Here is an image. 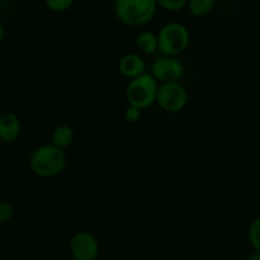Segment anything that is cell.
<instances>
[{
    "label": "cell",
    "instance_id": "10",
    "mask_svg": "<svg viewBox=\"0 0 260 260\" xmlns=\"http://www.w3.org/2000/svg\"><path fill=\"white\" fill-rule=\"evenodd\" d=\"M76 139V134L71 125L61 124L57 125L51 133V144L56 146L60 149H67L73 144Z\"/></svg>",
    "mask_w": 260,
    "mask_h": 260
},
{
    "label": "cell",
    "instance_id": "9",
    "mask_svg": "<svg viewBox=\"0 0 260 260\" xmlns=\"http://www.w3.org/2000/svg\"><path fill=\"white\" fill-rule=\"evenodd\" d=\"M22 132L21 119L12 111L0 115V141L3 143H14Z\"/></svg>",
    "mask_w": 260,
    "mask_h": 260
},
{
    "label": "cell",
    "instance_id": "11",
    "mask_svg": "<svg viewBox=\"0 0 260 260\" xmlns=\"http://www.w3.org/2000/svg\"><path fill=\"white\" fill-rule=\"evenodd\" d=\"M136 47L141 54L152 55L158 51V39L157 34L148 31H141L136 37Z\"/></svg>",
    "mask_w": 260,
    "mask_h": 260
},
{
    "label": "cell",
    "instance_id": "13",
    "mask_svg": "<svg viewBox=\"0 0 260 260\" xmlns=\"http://www.w3.org/2000/svg\"><path fill=\"white\" fill-rule=\"evenodd\" d=\"M247 237L252 250L260 252V216L251 221L247 231Z\"/></svg>",
    "mask_w": 260,
    "mask_h": 260
},
{
    "label": "cell",
    "instance_id": "3",
    "mask_svg": "<svg viewBox=\"0 0 260 260\" xmlns=\"http://www.w3.org/2000/svg\"><path fill=\"white\" fill-rule=\"evenodd\" d=\"M158 51L166 56L177 57L184 54L190 45V31L181 22H169L157 34Z\"/></svg>",
    "mask_w": 260,
    "mask_h": 260
},
{
    "label": "cell",
    "instance_id": "2",
    "mask_svg": "<svg viewBox=\"0 0 260 260\" xmlns=\"http://www.w3.org/2000/svg\"><path fill=\"white\" fill-rule=\"evenodd\" d=\"M156 0H114V14L120 23L127 27H143L157 13Z\"/></svg>",
    "mask_w": 260,
    "mask_h": 260
},
{
    "label": "cell",
    "instance_id": "17",
    "mask_svg": "<svg viewBox=\"0 0 260 260\" xmlns=\"http://www.w3.org/2000/svg\"><path fill=\"white\" fill-rule=\"evenodd\" d=\"M141 117H142V110L127 105V107L124 111V119L126 120V122H129V124H136V122H138L139 120H141Z\"/></svg>",
    "mask_w": 260,
    "mask_h": 260
},
{
    "label": "cell",
    "instance_id": "4",
    "mask_svg": "<svg viewBox=\"0 0 260 260\" xmlns=\"http://www.w3.org/2000/svg\"><path fill=\"white\" fill-rule=\"evenodd\" d=\"M159 83L151 73H144L130 79L125 88V99L129 106L146 110L156 104Z\"/></svg>",
    "mask_w": 260,
    "mask_h": 260
},
{
    "label": "cell",
    "instance_id": "19",
    "mask_svg": "<svg viewBox=\"0 0 260 260\" xmlns=\"http://www.w3.org/2000/svg\"><path fill=\"white\" fill-rule=\"evenodd\" d=\"M4 37H6V28H4V24L0 22V44L4 41Z\"/></svg>",
    "mask_w": 260,
    "mask_h": 260
},
{
    "label": "cell",
    "instance_id": "16",
    "mask_svg": "<svg viewBox=\"0 0 260 260\" xmlns=\"http://www.w3.org/2000/svg\"><path fill=\"white\" fill-rule=\"evenodd\" d=\"M14 207L9 202H0V224H6L13 218Z\"/></svg>",
    "mask_w": 260,
    "mask_h": 260
},
{
    "label": "cell",
    "instance_id": "14",
    "mask_svg": "<svg viewBox=\"0 0 260 260\" xmlns=\"http://www.w3.org/2000/svg\"><path fill=\"white\" fill-rule=\"evenodd\" d=\"M76 0H44L46 9L52 13H65L74 6Z\"/></svg>",
    "mask_w": 260,
    "mask_h": 260
},
{
    "label": "cell",
    "instance_id": "8",
    "mask_svg": "<svg viewBox=\"0 0 260 260\" xmlns=\"http://www.w3.org/2000/svg\"><path fill=\"white\" fill-rule=\"evenodd\" d=\"M117 69L120 74L125 78L130 79L137 78L142 74L147 73V64L143 57L136 52H127L119 59Z\"/></svg>",
    "mask_w": 260,
    "mask_h": 260
},
{
    "label": "cell",
    "instance_id": "7",
    "mask_svg": "<svg viewBox=\"0 0 260 260\" xmlns=\"http://www.w3.org/2000/svg\"><path fill=\"white\" fill-rule=\"evenodd\" d=\"M184 64L177 57L162 55L152 64L151 74L159 84L179 82L184 76Z\"/></svg>",
    "mask_w": 260,
    "mask_h": 260
},
{
    "label": "cell",
    "instance_id": "5",
    "mask_svg": "<svg viewBox=\"0 0 260 260\" xmlns=\"http://www.w3.org/2000/svg\"><path fill=\"white\" fill-rule=\"evenodd\" d=\"M187 102H189V92L184 84L180 82L159 84L156 104L165 112L177 114L186 107Z\"/></svg>",
    "mask_w": 260,
    "mask_h": 260
},
{
    "label": "cell",
    "instance_id": "15",
    "mask_svg": "<svg viewBox=\"0 0 260 260\" xmlns=\"http://www.w3.org/2000/svg\"><path fill=\"white\" fill-rule=\"evenodd\" d=\"M157 6L170 13H177L186 8L187 0H156Z\"/></svg>",
    "mask_w": 260,
    "mask_h": 260
},
{
    "label": "cell",
    "instance_id": "12",
    "mask_svg": "<svg viewBox=\"0 0 260 260\" xmlns=\"http://www.w3.org/2000/svg\"><path fill=\"white\" fill-rule=\"evenodd\" d=\"M216 7V0H187L186 9L194 17H207L213 12Z\"/></svg>",
    "mask_w": 260,
    "mask_h": 260
},
{
    "label": "cell",
    "instance_id": "1",
    "mask_svg": "<svg viewBox=\"0 0 260 260\" xmlns=\"http://www.w3.org/2000/svg\"><path fill=\"white\" fill-rule=\"evenodd\" d=\"M68 164L64 149L54 144H42L36 147L29 154L28 165L31 171L42 179H51L62 174Z\"/></svg>",
    "mask_w": 260,
    "mask_h": 260
},
{
    "label": "cell",
    "instance_id": "18",
    "mask_svg": "<svg viewBox=\"0 0 260 260\" xmlns=\"http://www.w3.org/2000/svg\"><path fill=\"white\" fill-rule=\"evenodd\" d=\"M245 260H260V252L252 250V251L250 252L249 255H247L246 259H245Z\"/></svg>",
    "mask_w": 260,
    "mask_h": 260
},
{
    "label": "cell",
    "instance_id": "6",
    "mask_svg": "<svg viewBox=\"0 0 260 260\" xmlns=\"http://www.w3.org/2000/svg\"><path fill=\"white\" fill-rule=\"evenodd\" d=\"M69 251L74 260H97L100 255V244L89 231H78L69 241Z\"/></svg>",
    "mask_w": 260,
    "mask_h": 260
}]
</instances>
